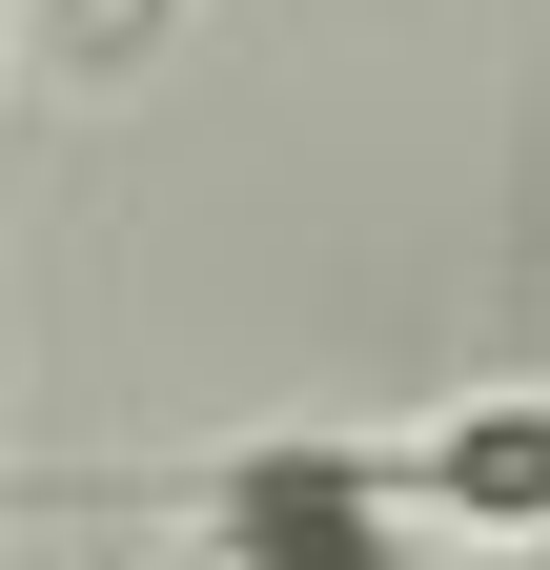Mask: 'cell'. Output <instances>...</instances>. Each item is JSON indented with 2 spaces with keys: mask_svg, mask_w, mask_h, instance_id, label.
Listing matches in <instances>:
<instances>
[{
  "mask_svg": "<svg viewBox=\"0 0 550 570\" xmlns=\"http://www.w3.org/2000/svg\"><path fill=\"white\" fill-rule=\"evenodd\" d=\"M429 550H530L550 530V387H449L429 428H367Z\"/></svg>",
  "mask_w": 550,
  "mask_h": 570,
  "instance_id": "2",
  "label": "cell"
},
{
  "mask_svg": "<svg viewBox=\"0 0 550 570\" xmlns=\"http://www.w3.org/2000/svg\"><path fill=\"white\" fill-rule=\"evenodd\" d=\"M184 530H204V570H429V530H407L367 428H245V449H204Z\"/></svg>",
  "mask_w": 550,
  "mask_h": 570,
  "instance_id": "1",
  "label": "cell"
},
{
  "mask_svg": "<svg viewBox=\"0 0 550 570\" xmlns=\"http://www.w3.org/2000/svg\"><path fill=\"white\" fill-rule=\"evenodd\" d=\"M530 570H550V530H530Z\"/></svg>",
  "mask_w": 550,
  "mask_h": 570,
  "instance_id": "4",
  "label": "cell"
},
{
  "mask_svg": "<svg viewBox=\"0 0 550 570\" xmlns=\"http://www.w3.org/2000/svg\"><path fill=\"white\" fill-rule=\"evenodd\" d=\"M21 21H41L61 82H144V61L184 41V0H21Z\"/></svg>",
  "mask_w": 550,
  "mask_h": 570,
  "instance_id": "3",
  "label": "cell"
}]
</instances>
